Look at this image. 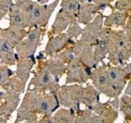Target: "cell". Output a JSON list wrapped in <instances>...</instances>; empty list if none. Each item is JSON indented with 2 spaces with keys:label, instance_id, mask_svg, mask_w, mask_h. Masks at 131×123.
Wrapping results in <instances>:
<instances>
[{
  "label": "cell",
  "instance_id": "cell-1",
  "mask_svg": "<svg viewBox=\"0 0 131 123\" xmlns=\"http://www.w3.org/2000/svg\"><path fill=\"white\" fill-rule=\"evenodd\" d=\"M61 107L58 95L54 93L27 90L16 109L15 123H37L38 116L52 115Z\"/></svg>",
  "mask_w": 131,
  "mask_h": 123
},
{
  "label": "cell",
  "instance_id": "cell-2",
  "mask_svg": "<svg viewBox=\"0 0 131 123\" xmlns=\"http://www.w3.org/2000/svg\"><path fill=\"white\" fill-rule=\"evenodd\" d=\"M60 88V81H58L43 66L38 64L36 71L33 72V77L28 84L27 90H36L40 92L57 94Z\"/></svg>",
  "mask_w": 131,
  "mask_h": 123
},
{
  "label": "cell",
  "instance_id": "cell-3",
  "mask_svg": "<svg viewBox=\"0 0 131 123\" xmlns=\"http://www.w3.org/2000/svg\"><path fill=\"white\" fill-rule=\"evenodd\" d=\"M46 33L43 27L28 28L24 38L15 46V53L18 58H29L35 56L36 49L41 43V37Z\"/></svg>",
  "mask_w": 131,
  "mask_h": 123
},
{
  "label": "cell",
  "instance_id": "cell-4",
  "mask_svg": "<svg viewBox=\"0 0 131 123\" xmlns=\"http://www.w3.org/2000/svg\"><path fill=\"white\" fill-rule=\"evenodd\" d=\"M84 86L81 84H65L57 93L61 106L78 111L82 105V93Z\"/></svg>",
  "mask_w": 131,
  "mask_h": 123
},
{
  "label": "cell",
  "instance_id": "cell-5",
  "mask_svg": "<svg viewBox=\"0 0 131 123\" xmlns=\"http://www.w3.org/2000/svg\"><path fill=\"white\" fill-rule=\"evenodd\" d=\"M61 0H53L51 3L40 4L37 3L33 9L31 15L27 19V29L31 27H43L46 28L49 24V19L53 11L60 4Z\"/></svg>",
  "mask_w": 131,
  "mask_h": 123
},
{
  "label": "cell",
  "instance_id": "cell-6",
  "mask_svg": "<svg viewBox=\"0 0 131 123\" xmlns=\"http://www.w3.org/2000/svg\"><path fill=\"white\" fill-rule=\"evenodd\" d=\"M92 69L86 67L77 58L67 65L66 84H87L90 80Z\"/></svg>",
  "mask_w": 131,
  "mask_h": 123
},
{
  "label": "cell",
  "instance_id": "cell-7",
  "mask_svg": "<svg viewBox=\"0 0 131 123\" xmlns=\"http://www.w3.org/2000/svg\"><path fill=\"white\" fill-rule=\"evenodd\" d=\"M103 21H104V15L102 12H99L98 14L93 18L92 21H90L89 23H87L85 25L80 38L84 42H86L87 44H90L94 46L101 34V31L104 27Z\"/></svg>",
  "mask_w": 131,
  "mask_h": 123
},
{
  "label": "cell",
  "instance_id": "cell-8",
  "mask_svg": "<svg viewBox=\"0 0 131 123\" xmlns=\"http://www.w3.org/2000/svg\"><path fill=\"white\" fill-rule=\"evenodd\" d=\"M73 48H74L75 57L86 67L90 69H94L97 67L93 59V46L92 45L87 44L81 38L80 39L78 38L73 43Z\"/></svg>",
  "mask_w": 131,
  "mask_h": 123
},
{
  "label": "cell",
  "instance_id": "cell-9",
  "mask_svg": "<svg viewBox=\"0 0 131 123\" xmlns=\"http://www.w3.org/2000/svg\"><path fill=\"white\" fill-rule=\"evenodd\" d=\"M74 42L75 40L71 39L65 31L62 33H59V34L50 35L49 36V40L46 45L43 53L48 58L53 57L57 54H59L61 50H63L65 47L72 45Z\"/></svg>",
  "mask_w": 131,
  "mask_h": 123
},
{
  "label": "cell",
  "instance_id": "cell-10",
  "mask_svg": "<svg viewBox=\"0 0 131 123\" xmlns=\"http://www.w3.org/2000/svg\"><path fill=\"white\" fill-rule=\"evenodd\" d=\"M128 39L125 31L123 29H114L109 27L108 32V56L107 59L110 60L124 46Z\"/></svg>",
  "mask_w": 131,
  "mask_h": 123
},
{
  "label": "cell",
  "instance_id": "cell-11",
  "mask_svg": "<svg viewBox=\"0 0 131 123\" xmlns=\"http://www.w3.org/2000/svg\"><path fill=\"white\" fill-rule=\"evenodd\" d=\"M76 22H78L77 21V15L71 14V13L67 12L65 10H63L62 8H60V10L58 11L56 18L53 20V23L50 27L49 36L64 32L70 24H74Z\"/></svg>",
  "mask_w": 131,
  "mask_h": 123
},
{
  "label": "cell",
  "instance_id": "cell-12",
  "mask_svg": "<svg viewBox=\"0 0 131 123\" xmlns=\"http://www.w3.org/2000/svg\"><path fill=\"white\" fill-rule=\"evenodd\" d=\"M107 65L108 64H104V61L101 63L96 68L92 69V72L90 75V80L92 84L101 94L105 92L106 88L110 83L108 73H107Z\"/></svg>",
  "mask_w": 131,
  "mask_h": 123
},
{
  "label": "cell",
  "instance_id": "cell-13",
  "mask_svg": "<svg viewBox=\"0 0 131 123\" xmlns=\"http://www.w3.org/2000/svg\"><path fill=\"white\" fill-rule=\"evenodd\" d=\"M108 32H109V27L104 26L97 43L93 46V59H94V63L96 66L103 63L108 56V48H109Z\"/></svg>",
  "mask_w": 131,
  "mask_h": 123
},
{
  "label": "cell",
  "instance_id": "cell-14",
  "mask_svg": "<svg viewBox=\"0 0 131 123\" xmlns=\"http://www.w3.org/2000/svg\"><path fill=\"white\" fill-rule=\"evenodd\" d=\"M107 73L111 82H119L127 84L131 78V64L124 65H107Z\"/></svg>",
  "mask_w": 131,
  "mask_h": 123
},
{
  "label": "cell",
  "instance_id": "cell-15",
  "mask_svg": "<svg viewBox=\"0 0 131 123\" xmlns=\"http://www.w3.org/2000/svg\"><path fill=\"white\" fill-rule=\"evenodd\" d=\"M20 104V94L13 91H5V95L0 105V116L10 117Z\"/></svg>",
  "mask_w": 131,
  "mask_h": 123
},
{
  "label": "cell",
  "instance_id": "cell-16",
  "mask_svg": "<svg viewBox=\"0 0 131 123\" xmlns=\"http://www.w3.org/2000/svg\"><path fill=\"white\" fill-rule=\"evenodd\" d=\"M101 12V9L98 5L94 2H83L81 3L79 10L77 12V21L78 23L86 25L90 21L93 20V18Z\"/></svg>",
  "mask_w": 131,
  "mask_h": 123
},
{
  "label": "cell",
  "instance_id": "cell-17",
  "mask_svg": "<svg viewBox=\"0 0 131 123\" xmlns=\"http://www.w3.org/2000/svg\"><path fill=\"white\" fill-rule=\"evenodd\" d=\"M36 63L37 61L35 59V56L29 57V58H18L16 65H15L16 70L14 71L15 76L17 78H19L20 80L27 83Z\"/></svg>",
  "mask_w": 131,
  "mask_h": 123
},
{
  "label": "cell",
  "instance_id": "cell-18",
  "mask_svg": "<svg viewBox=\"0 0 131 123\" xmlns=\"http://www.w3.org/2000/svg\"><path fill=\"white\" fill-rule=\"evenodd\" d=\"M38 64L43 66L58 81H60L61 78L64 77V75L66 74V71H67V65L64 61L59 60L56 57L47 58L43 61H38Z\"/></svg>",
  "mask_w": 131,
  "mask_h": 123
},
{
  "label": "cell",
  "instance_id": "cell-19",
  "mask_svg": "<svg viewBox=\"0 0 131 123\" xmlns=\"http://www.w3.org/2000/svg\"><path fill=\"white\" fill-rule=\"evenodd\" d=\"M129 12L123 10H113L109 15L104 16L103 24L110 28H123L128 18Z\"/></svg>",
  "mask_w": 131,
  "mask_h": 123
},
{
  "label": "cell",
  "instance_id": "cell-20",
  "mask_svg": "<svg viewBox=\"0 0 131 123\" xmlns=\"http://www.w3.org/2000/svg\"><path fill=\"white\" fill-rule=\"evenodd\" d=\"M26 32H27V29L19 28L13 25H9L8 27H4V28L0 27V35L6 38L14 47L24 38V36L26 35Z\"/></svg>",
  "mask_w": 131,
  "mask_h": 123
},
{
  "label": "cell",
  "instance_id": "cell-21",
  "mask_svg": "<svg viewBox=\"0 0 131 123\" xmlns=\"http://www.w3.org/2000/svg\"><path fill=\"white\" fill-rule=\"evenodd\" d=\"M101 93L94 87L93 84H88L83 88L82 105L86 108H91L94 104L100 101Z\"/></svg>",
  "mask_w": 131,
  "mask_h": 123
},
{
  "label": "cell",
  "instance_id": "cell-22",
  "mask_svg": "<svg viewBox=\"0 0 131 123\" xmlns=\"http://www.w3.org/2000/svg\"><path fill=\"white\" fill-rule=\"evenodd\" d=\"M76 111L66 107L58 108L50 116V123H74Z\"/></svg>",
  "mask_w": 131,
  "mask_h": 123
},
{
  "label": "cell",
  "instance_id": "cell-23",
  "mask_svg": "<svg viewBox=\"0 0 131 123\" xmlns=\"http://www.w3.org/2000/svg\"><path fill=\"white\" fill-rule=\"evenodd\" d=\"M8 17H9V25H13L19 28H25L27 29V17L24 15L16 5H11L9 11H8Z\"/></svg>",
  "mask_w": 131,
  "mask_h": 123
},
{
  "label": "cell",
  "instance_id": "cell-24",
  "mask_svg": "<svg viewBox=\"0 0 131 123\" xmlns=\"http://www.w3.org/2000/svg\"><path fill=\"white\" fill-rule=\"evenodd\" d=\"M131 59V37H128L124 46L115 55L113 58L108 60L110 65H124Z\"/></svg>",
  "mask_w": 131,
  "mask_h": 123
},
{
  "label": "cell",
  "instance_id": "cell-25",
  "mask_svg": "<svg viewBox=\"0 0 131 123\" xmlns=\"http://www.w3.org/2000/svg\"><path fill=\"white\" fill-rule=\"evenodd\" d=\"M26 82L20 80L19 78L15 76V74L8 80V82L6 83V85L2 88L3 91H13L18 94H23L25 92V88H26Z\"/></svg>",
  "mask_w": 131,
  "mask_h": 123
},
{
  "label": "cell",
  "instance_id": "cell-26",
  "mask_svg": "<svg viewBox=\"0 0 131 123\" xmlns=\"http://www.w3.org/2000/svg\"><path fill=\"white\" fill-rule=\"evenodd\" d=\"M126 84L124 83H119V82H111L109 83L108 87L106 88L105 92L103 93V95H105L106 97L112 99V98H117L120 97L122 95V93L125 89Z\"/></svg>",
  "mask_w": 131,
  "mask_h": 123
},
{
  "label": "cell",
  "instance_id": "cell-27",
  "mask_svg": "<svg viewBox=\"0 0 131 123\" xmlns=\"http://www.w3.org/2000/svg\"><path fill=\"white\" fill-rule=\"evenodd\" d=\"M118 116H119V110L113 107L110 104V101L108 103V106L103 111V113L100 114L102 123H114L117 120Z\"/></svg>",
  "mask_w": 131,
  "mask_h": 123
},
{
  "label": "cell",
  "instance_id": "cell-28",
  "mask_svg": "<svg viewBox=\"0 0 131 123\" xmlns=\"http://www.w3.org/2000/svg\"><path fill=\"white\" fill-rule=\"evenodd\" d=\"M14 4L19 8V10L28 18L31 15L37 2L35 0H15Z\"/></svg>",
  "mask_w": 131,
  "mask_h": 123
},
{
  "label": "cell",
  "instance_id": "cell-29",
  "mask_svg": "<svg viewBox=\"0 0 131 123\" xmlns=\"http://www.w3.org/2000/svg\"><path fill=\"white\" fill-rule=\"evenodd\" d=\"M61 7L63 10L71 14L77 15L79 7L81 5V0H61Z\"/></svg>",
  "mask_w": 131,
  "mask_h": 123
},
{
  "label": "cell",
  "instance_id": "cell-30",
  "mask_svg": "<svg viewBox=\"0 0 131 123\" xmlns=\"http://www.w3.org/2000/svg\"><path fill=\"white\" fill-rule=\"evenodd\" d=\"M14 74H15V72L9 66L0 64V89L1 90L6 85L8 80L12 77Z\"/></svg>",
  "mask_w": 131,
  "mask_h": 123
},
{
  "label": "cell",
  "instance_id": "cell-31",
  "mask_svg": "<svg viewBox=\"0 0 131 123\" xmlns=\"http://www.w3.org/2000/svg\"><path fill=\"white\" fill-rule=\"evenodd\" d=\"M93 112L85 107V109H79L76 111V116L74 123H91V119L93 116Z\"/></svg>",
  "mask_w": 131,
  "mask_h": 123
},
{
  "label": "cell",
  "instance_id": "cell-32",
  "mask_svg": "<svg viewBox=\"0 0 131 123\" xmlns=\"http://www.w3.org/2000/svg\"><path fill=\"white\" fill-rule=\"evenodd\" d=\"M56 58H58L59 60L64 61L66 65H68L70 61H72L76 57L74 54V48H73V44L65 47L63 50H61L59 54H57L56 56H53Z\"/></svg>",
  "mask_w": 131,
  "mask_h": 123
},
{
  "label": "cell",
  "instance_id": "cell-33",
  "mask_svg": "<svg viewBox=\"0 0 131 123\" xmlns=\"http://www.w3.org/2000/svg\"><path fill=\"white\" fill-rule=\"evenodd\" d=\"M66 33L68 34V36L73 39V40H76L78 38H80V36L82 35L83 32V27L80 25V23L76 22L74 24H70L68 26V28L65 31Z\"/></svg>",
  "mask_w": 131,
  "mask_h": 123
},
{
  "label": "cell",
  "instance_id": "cell-34",
  "mask_svg": "<svg viewBox=\"0 0 131 123\" xmlns=\"http://www.w3.org/2000/svg\"><path fill=\"white\" fill-rule=\"evenodd\" d=\"M113 7L116 10L129 11L131 10V0H116Z\"/></svg>",
  "mask_w": 131,
  "mask_h": 123
},
{
  "label": "cell",
  "instance_id": "cell-35",
  "mask_svg": "<svg viewBox=\"0 0 131 123\" xmlns=\"http://www.w3.org/2000/svg\"><path fill=\"white\" fill-rule=\"evenodd\" d=\"M114 1L116 0H93V2L98 5L101 10H104L106 7L110 6L112 4V2H114Z\"/></svg>",
  "mask_w": 131,
  "mask_h": 123
},
{
  "label": "cell",
  "instance_id": "cell-36",
  "mask_svg": "<svg viewBox=\"0 0 131 123\" xmlns=\"http://www.w3.org/2000/svg\"><path fill=\"white\" fill-rule=\"evenodd\" d=\"M128 12H129V15H128L126 23H125V25L123 26L122 29L125 31V33H126V35L128 37H131V10H129Z\"/></svg>",
  "mask_w": 131,
  "mask_h": 123
},
{
  "label": "cell",
  "instance_id": "cell-37",
  "mask_svg": "<svg viewBox=\"0 0 131 123\" xmlns=\"http://www.w3.org/2000/svg\"><path fill=\"white\" fill-rule=\"evenodd\" d=\"M123 118H124V122L125 123H131V112L129 114H127L126 116H124Z\"/></svg>",
  "mask_w": 131,
  "mask_h": 123
},
{
  "label": "cell",
  "instance_id": "cell-38",
  "mask_svg": "<svg viewBox=\"0 0 131 123\" xmlns=\"http://www.w3.org/2000/svg\"><path fill=\"white\" fill-rule=\"evenodd\" d=\"M4 95H5V91H3V90L0 89V105H1V102H2V100H3Z\"/></svg>",
  "mask_w": 131,
  "mask_h": 123
},
{
  "label": "cell",
  "instance_id": "cell-39",
  "mask_svg": "<svg viewBox=\"0 0 131 123\" xmlns=\"http://www.w3.org/2000/svg\"><path fill=\"white\" fill-rule=\"evenodd\" d=\"M37 3H40V4H46V3H49V0H35Z\"/></svg>",
  "mask_w": 131,
  "mask_h": 123
},
{
  "label": "cell",
  "instance_id": "cell-40",
  "mask_svg": "<svg viewBox=\"0 0 131 123\" xmlns=\"http://www.w3.org/2000/svg\"><path fill=\"white\" fill-rule=\"evenodd\" d=\"M83 2H93V0H81V3Z\"/></svg>",
  "mask_w": 131,
  "mask_h": 123
},
{
  "label": "cell",
  "instance_id": "cell-41",
  "mask_svg": "<svg viewBox=\"0 0 131 123\" xmlns=\"http://www.w3.org/2000/svg\"><path fill=\"white\" fill-rule=\"evenodd\" d=\"M0 59H1V53H0Z\"/></svg>",
  "mask_w": 131,
  "mask_h": 123
}]
</instances>
